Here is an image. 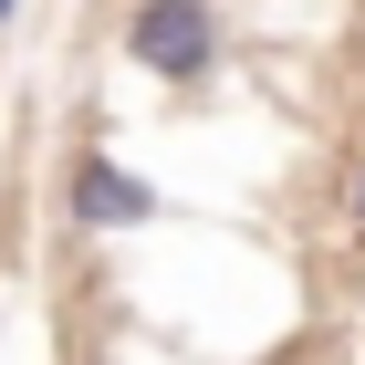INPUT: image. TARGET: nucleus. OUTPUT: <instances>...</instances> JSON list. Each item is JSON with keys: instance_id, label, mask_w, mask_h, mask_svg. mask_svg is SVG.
<instances>
[{"instance_id": "f257e3e1", "label": "nucleus", "mask_w": 365, "mask_h": 365, "mask_svg": "<svg viewBox=\"0 0 365 365\" xmlns=\"http://www.w3.org/2000/svg\"><path fill=\"white\" fill-rule=\"evenodd\" d=\"M115 53L136 63L146 84L198 94V84H220L230 31H220V11H209V0H115Z\"/></svg>"}, {"instance_id": "f03ea898", "label": "nucleus", "mask_w": 365, "mask_h": 365, "mask_svg": "<svg viewBox=\"0 0 365 365\" xmlns=\"http://www.w3.org/2000/svg\"><path fill=\"white\" fill-rule=\"evenodd\" d=\"M63 209H73V230H146V220H157V188H146L125 157L84 146L73 178H63Z\"/></svg>"}, {"instance_id": "7ed1b4c3", "label": "nucleus", "mask_w": 365, "mask_h": 365, "mask_svg": "<svg viewBox=\"0 0 365 365\" xmlns=\"http://www.w3.org/2000/svg\"><path fill=\"white\" fill-rule=\"evenodd\" d=\"M344 220H355V240H365V157H355V178H344Z\"/></svg>"}, {"instance_id": "20e7f679", "label": "nucleus", "mask_w": 365, "mask_h": 365, "mask_svg": "<svg viewBox=\"0 0 365 365\" xmlns=\"http://www.w3.org/2000/svg\"><path fill=\"white\" fill-rule=\"evenodd\" d=\"M11 11H21V0H0V21H11Z\"/></svg>"}]
</instances>
